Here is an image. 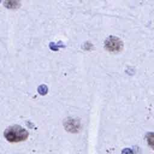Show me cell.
Instances as JSON below:
<instances>
[{
	"label": "cell",
	"instance_id": "cell-1",
	"mask_svg": "<svg viewBox=\"0 0 154 154\" xmlns=\"http://www.w3.org/2000/svg\"><path fill=\"white\" fill-rule=\"evenodd\" d=\"M28 136L26 130L19 125L8 127L4 132V137L10 142H20L25 140Z\"/></svg>",
	"mask_w": 154,
	"mask_h": 154
},
{
	"label": "cell",
	"instance_id": "cell-2",
	"mask_svg": "<svg viewBox=\"0 0 154 154\" xmlns=\"http://www.w3.org/2000/svg\"><path fill=\"white\" fill-rule=\"evenodd\" d=\"M105 48L111 52H119L123 48V43L122 41L116 37H109L108 38L105 43Z\"/></svg>",
	"mask_w": 154,
	"mask_h": 154
},
{
	"label": "cell",
	"instance_id": "cell-3",
	"mask_svg": "<svg viewBox=\"0 0 154 154\" xmlns=\"http://www.w3.org/2000/svg\"><path fill=\"white\" fill-rule=\"evenodd\" d=\"M147 141L149 146L154 150V132H149L147 135Z\"/></svg>",
	"mask_w": 154,
	"mask_h": 154
}]
</instances>
